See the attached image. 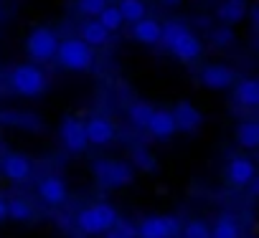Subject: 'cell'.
I'll use <instances>...</instances> for the list:
<instances>
[{"instance_id": "8", "label": "cell", "mask_w": 259, "mask_h": 238, "mask_svg": "<svg viewBox=\"0 0 259 238\" xmlns=\"http://www.w3.org/2000/svg\"><path fill=\"white\" fill-rule=\"evenodd\" d=\"M84 132H87V142L89 145H97V147H104L114 140L117 130L112 125V119L102 116V114H94L84 122Z\"/></svg>"}, {"instance_id": "2", "label": "cell", "mask_w": 259, "mask_h": 238, "mask_svg": "<svg viewBox=\"0 0 259 238\" xmlns=\"http://www.w3.org/2000/svg\"><path fill=\"white\" fill-rule=\"evenodd\" d=\"M8 84H11V89L18 96H26V99H36V96H41L49 89V79H46V74L36 64H21V66H16L11 71Z\"/></svg>"}, {"instance_id": "31", "label": "cell", "mask_w": 259, "mask_h": 238, "mask_svg": "<svg viewBox=\"0 0 259 238\" xmlns=\"http://www.w3.org/2000/svg\"><path fill=\"white\" fill-rule=\"evenodd\" d=\"M3 218H8V200L0 198V220H3Z\"/></svg>"}, {"instance_id": "3", "label": "cell", "mask_w": 259, "mask_h": 238, "mask_svg": "<svg viewBox=\"0 0 259 238\" xmlns=\"http://www.w3.org/2000/svg\"><path fill=\"white\" fill-rule=\"evenodd\" d=\"M117 220H119V215L109 203H94L76 215V228L87 235H104L107 230L114 228Z\"/></svg>"}, {"instance_id": "17", "label": "cell", "mask_w": 259, "mask_h": 238, "mask_svg": "<svg viewBox=\"0 0 259 238\" xmlns=\"http://www.w3.org/2000/svg\"><path fill=\"white\" fill-rule=\"evenodd\" d=\"M246 0H224V3L216 8V16H219V21L226 26V28H231L234 23H241L244 21V16H246Z\"/></svg>"}, {"instance_id": "10", "label": "cell", "mask_w": 259, "mask_h": 238, "mask_svg": "<svg viewBox=\"0 0 259 238\" xmlns=\"http://www.w3.org/2000/svg\"><path fill=\"white\" fill-rule=\"evenodd\" d=\"M236 81V74L224 66V64H208L203 71H201V84L211 91H221V89H229L231 84Z\"/></svg>"}, {"instance_id": "19", "label": "cell", "mask_w": 259, "mask_h": 238, "mask_svg": "<svg viewBox=\"0 0 259 238\" xmlns=\"http://www.w3.org/2000/svg\"><path fill=\"white\" fill-rule=\"evenodd\" d=\"M81 41L89 46V48H99V46H104L107 41H109V33L99 26V21L94 18V21H87L84 26H81Z\"/></svg>"}, {"instance_id": "9", "label": "cell", "mask_w": 259, "mask_h": 238, "mask_svg": "<svg viewBox=\"0 0 259 238\" xmlns=\"http://www.w3.org/2000/svg\"><path fill=\"white\" fill-rule=\"evenodd\" d=\"M59 135H61V142L66 145V150H71V152H84L89 147L87 132H84V122L79 116H66L61 122Z\"/></svg>"}, {"instance_id": "26", "label": "cell", "mask_w": 259, "mask_h": 238, "mask_svg": "<svg viewBox=\"0 0 259 238\" xmlns=\"http://www.w3.org/2000/svg\"><path fill=\"white\" fill-rule=\"evenodd\" d=\"M181 233H183V238H211V228L203 220H188Z\"/></svg>"}, {"instance_id": "24", "label": "cell", "mask_w": 259, "mask_h": 238, "mask_svg": "<svg viewBox=\"0 0 259 238\" xmlns=\"http://www.w3.org/2000/svg\"><path fill=\"white\" fill-rule=\"evenodd\" d=\"M97 21H99V26L107 31V33H114V31H119L122 28V16H119V11H117V6H107L99 16H97Z\"/></svg>"}, {"instance_id": "14", "label": "cell", "mask_w": 259, "mask_h": 238, "mask_svg": "<svg viewBox=\"0 0 259 238\" xmlns=\"http://www.w3.org/2000/svg\"><path fill=\"white\" fill-rule=\"evenodd\" d=\"M66 183H64V177H59V175H46L41 183H38V195H41V200L44 203H49V205H61L64 200H66Z\"/></svg>"}, {"instance_id": "28", "label": "cell", "mask_w": 259, "mask_h": 238, "mask_svg": "<svg viewBox=\"0 0 259 238\" xmlns=\"http://www.w3.org/2000/svg\"><path fill=\"white\" fill-rule=\"evenodd\" d=\"M133 162H135L140 170H145V172H153V170H155V165H158V162H155V157H153L148 150H143V147H138V150L133 152Z\"/></svg>"}, {"instance_id": "27", "label": "cell", "mask_w": 259, "mask_h": 238, "mask_svg": "<svg viewBox=\"0 0 259 238\" xmlns=\"http://www.w3.org/2000/svg\"><path fill=\"white\" fill-rule=\"evenodd\" d=\"M76 8H79V13L97 18L107 8V0H76Z\"/></svg>"}, {"instance_id": "15", "label": "cell", "mask_w": 259, "mask_h": 238, "mask_svg": "<svg viewBox=\"0 0 259 238\" xmlns=\"http://www.w3.org/2000/svg\"><path fill=\"white\" fill-rule=\"evenodd\" d=\"M145 130H148L150 137H155V140H168V137H173V135L178 132L173 114L165 111V109H155V111H153V116H150V122H148Z\"/></svg>"}, {"instance_id": "13", "label": "cell", "mask_w": 259, "mask_h": 238, "mask_svg": "<svg viewBox=\"0 0 259 238\" xmlns=\"http://www.w3.org/2000/svg\"><path fill=\"white\" fill-rule=\"evenodd\" d=\"M31 170H33L31 160L26 155H18V152H11V155H6L3 160H0V172H3L8 180H13V183L26 180L31 175Z\"/></svg>"}, {"instance_id": "16", "label": "cell", "mask_w": 259, "mask_h": 238, "mask_svg": "<svg viewBox=\"0 0 259 238\" xmlns=\"http://www.w3.org/2000/svg\"><path fill=\"white\" fill-rule=\"evenodd\" d=\"M133 36H135V41H140V43H145V46H155V43H160V36H163V26L158 23V21H153V18H143V21H138L135 26H133Z\"/></svg>"}, {"instance_id": "20", "label": "cell", "mask_w": 259, "mask_h": 238, "mask_svg": "<svg viewBox=\"0 0 259 238\" xmlns=\"http://www.w3.org/2000/svg\"><path fill=\"white\" fill-rule=\"evenodd\" d=\"M236 142L246 150H256L259 147V122L254 119H246L236 127Z\"/></svg>"}, {"instance_id": "4", "label": "cell", "mask_w": 259, "mask_h": 238, "mask_svg": "<svg viewBox=\"0 0 259 238\" xmlns=\"http://www.w3.org/2000/svg\"><path fill=\"white\" fill-rule=\"evenodd\" d=\"M56 61L66 71H89L94 64V53L81 38H64L59 41Z\"/></svg>"}, {"instance_id": "12", "label": "cell", "mask_w": 259, "mask_h": 238, "mask_svg": "<svg viewBox=\"0 0 259 238\" xmlns=\"http://www.w3.org/2000/svg\"><path fill=\"white\" fill-rule=\"evenodd\" d=\"M256 175V165L249 157H231L226 165V180L234 188H244L246 183H251Z\"/></svg>"}, {"instance_id": "22", "label": "cell", "mask_w": 259, "mask_h": 238, "mask_svg": "<svg viewBox=\"0 0 259 238\" xmlns=\"http://www.w3.org/2000/svg\"><path fill=\"white\" fill-rule=\"evenodd\" d=\"M153 111H155V109H153L150 104H145V101H135L133 106H130V111H127L130 125L138 127V130H145L148 122H150V116H153Z\"/></svg>"}, {"instance_id": "23", "label": "cell", "mask_w": 259, "mask_h": 238, "mask_svg": "<svg viewBox=\"0 0 259 238\" xmlns=\"http://www.w3.org/2000/svg\"><path fill=\"white\" fill-rule=\"evenodd\" d=\"M211 238H239V223L231 215H221L213 228H211Z\"/></svg>"}, {"instance_id": "6", "label": "cell", "mask_w": 259, "mask_h": 238, "mask_svg": "<svg viewBox=\"0 0 259 238\" xmlns=\"http://www.w3.org/2000/svg\"><path fill=\"white\" fill-rule=\"evenodd\" d=\"M26 51L33 61H51L59 51V36L51 28H33L26 38Z\"/></svg>"}, {"instance_id": "11", "label": "cell", "mask_w": 259, "mask_h": 238, "mask_svg": "<svg viewBox=\"0 0 259 238\" xmlns=\"http://www.w3.org/2000/svg\"><path fill=\"white\" fill-rule=\"evenodd\" d=\"M170 114L176 119V130L178 132H196L201 127V122H203V114L191 101H178Z\"/></svg>"}, {"instance_id": "7", "label": "cell", "mask_w": 259, "mask_h": 238, "mask_svg": "<svg viewBox=\"0 0 259 238\" xmlns=\"http://www.w3.org/2000/svg\"><path fill=\"white\" fill-rule=\"evenodd\" d=\"M181 223L173 215H150L138 223V238H176Z\"/></svg>"}, {"instance_id": "32", "label": "cell", "mask_w": 259, "mask_h": 238, "mask_svg": "<svg viewBox=\"0 0 259 238\" xmlns=\"http://www.w3.org/2000/svg\"><path fill=\"white\" fill-rule=\"evenodd\" d=\"M104 238H122V235H119V233H114V230H107V233H104Z\"/></svg>"}, {"instance_id": "30", "label": "cell", "mask_w": 259, "mask_h": 238, "mask_svg": "<svg viewBox=\"0 0 259 238\" xmlns=\"http://www.w3.org/2000/svg\"><path fill=\"white\" fill-rule=\"evenodd\" d=\"M213 43H219V46H226V43H231L234 41V33H231V28H226V26H221V28H216L213 31Z\"/></svg>"}, {"instance_id": "1", "label": "cell", "mask_w": 259, "mask_h": 238, "mask_svg": "<svg viewBox=\"0 0 259 238\" xmlns=\"http://www.w3.org/2000/svg\"><path fill=\"white\" fill-rule=\"evenodd\" d=\"M160 43L178 58V61H196L201 53H203V43L201 38L181 21H168L163 26V36H160Z\"/></svg>"}, {"instance_id": "21", "label": "cell", "mask_w": 259, "mask_h": 238, "mask_svg": "<svg viewBox=\"0 0 259 238\" xmlns=\"http://www.w3.org/2000/svg\"><path fill=\"white\" fill-rule=\"evenodd\" d=\"M117 11H119L122 21H127V23L135 26L138 21L145 18V0H119Z\"/></svg>"}, {"instance_id": "18", "label": "cell", "mask_w": 259, "mask_h": 238, "mask_svg": "<svg viewBox=\"0 0 259 238\" xmlns=\"http://www.w3.org/2000/svg\"><path fill=\"white\" fill-rule=\"evenodd\" d=\"M234 99L241 106H259V79H241L234 89Z\"/></svg>"}, {"instance_id": "33", "label": "cell", "mask_w": 259, "mask_h": 238, "mask_svg": "<svg viewBox=\"0 0 259 238\" xmlns=\"http://www.w3.org/2000/svg\"><path fill=\"white\" fill-rule=\"evenodd\" d=\"M165 3H170V6H176V3H178V0H165Z\"/></svg>"}, {"instance_id": "29", "label": "cell", "mask_w": 259, "mask_h": 238, "mask_svg": "<svg viewBox=\"0 0 259 238\" xmlns=\"http://www.w3.org/2000/svg\"><path fill=\"white\" fill-rule=\"evenodd\" d=\"M114 233H119L122 238H138V225H133V223H130V220H117L114 223V228H112Z\"/></svg>"}, {"instance_id": "5", "label": "cell", "mask_w": 259, "mask_h": 238, "mask_svg": "<svg viewBox=\"0 0 259 238\" xmlns=\"http://www.w3.org/2000/svg\"><path fill=\"white\" fill-rule=\"evenodd\" d=\"M92 175L104 188H124L135 177L133 167H130L127 162H119V160H94L92 162Z\"/></svg>"}, {"instance_id": "25", "label": "cell", "mask_w": 259, "mask_h": 238, "mask_svg": "<svg viewBox=\"0 0 259 238\" xmlns=\"http://www.w3.org/2000/svg\"><path fill=\"white\" fill-rule=\"evenodd\" d=\"M8 218L13 220H31L33 218V205L23 198H16V200H8Z\"/></svg>"}]
</instances>
